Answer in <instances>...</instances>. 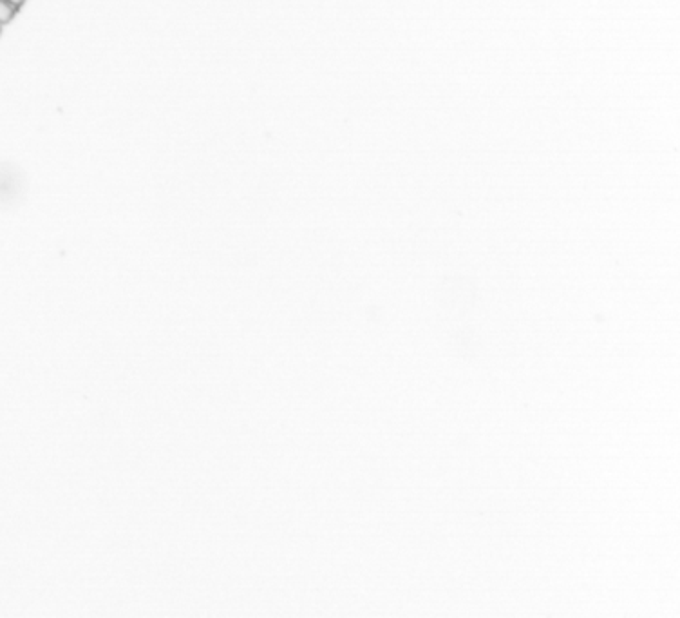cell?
<instances>
[{"instance_id": "obj_1", "label": "cell", "mask_w": 680, "mask_h": 618, "mask_svg": "<svg viewBox=\"0 0 680 618\" xmlns=\"http://www.w3.org/2000/svg\"><path fill=\"white\" fill-rule=\"evenodd\" d=\"M18 8H15L13 4H9L8 0H0V24H9L13 20V17L17 15Z\"/></svg>"}, {"instance_id": "obj_2", "label": "cell", "mask_w": 680, "mask_h": 618, "mask_svg": "<svg viewBox=\"0 0 680 618\" xmlns=\"http://www.w3.org/2000/svg\"><path fill=\"white\" fill-rule=\"evenodd\" d=\"M8 2H9V4H13V6H15V8H18V9H20V6L24 4L25 0H8Z\"/></svg>"}, {"instance_id": "obj_3", "label": "cell", "mask_w": 680, "mask_h": 618, "mask_svg": "<svg viewBox=\"0 0 680 618\" xmlns=\"http://www.w3.org/2000/svg\"><path fill=\"white\" fill-rule=\"evenodd\" d=\"M0 31H2V24H0Z\"/></svg>"}]
</instances>
